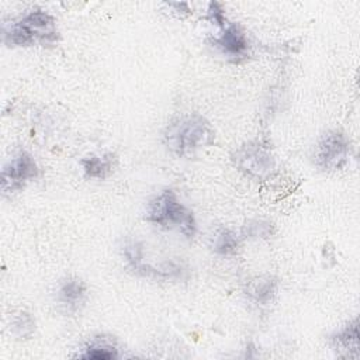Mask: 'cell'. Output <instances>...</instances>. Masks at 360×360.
<instances>
[{
    "instance_id": "1",
    "label": "cell",
    "mask_w": 360,
    "mask_h": 360,
    "mask_svg": "<svg viewBox=\"0 0 360 360\" xmlns=\"http://www.w3.org/2000/svg\"><path fill=\"white\" fill-rule=\"evenodd\" d=\"M214 139V129L201 115H183L169 124L165 132L167 148L179 156L193 155L200 148L210 145Z\"/></svg>"
},
{
    "instance_id": "16",
    "label": "cell",
    "mask_w": 360,
    "mask_h": 360,
    "mask_svg": "<svg viewBox=\"0 0 360 360\" xmlns=\"http://www.w3.org/2000/svg\"><path fill=\"white\" fill-rule=\"evenodd\" d=\"M243 233L246 236H269L271 233V226L269 222H263V221H256L253 224H249L245 226Z\"/></svg>"
},
{
    "instance_id": "2",
    "label": "cell",
    "mask_w": 360,
    "mask_h": 360,
    "mask_svg": "<svg viewBox=\"0 0 360 360\" xmlns=\"http://www.w3.org/2000/svg\"><path fill=\"white\" fill-rule=\"evenodd\" d=\"M58 38L56 20L44 10H32L4 30V42L15 46L52 45Z\"/></svg>"
},
{
    "instance_id": "9",
    "label": "cell",
    "mask_w": 360,
    "mask_h": 360,
    "mask_svg": "<svg viewBox=\"0 0 360 360\" xmlns=\"http://www.w3.org/2000/svg\"><path fill=\"white\" fill-rule=\"evenodd\" d=\"M86 284L80 278H66L58 290V301L69 311H76L86 298Z\"/></svg>"
},
{
    "instance_id": "12",
    "label": "cell",
    "mask_w": 360,
    "mask_h": 360,
    "mask_svg": "<svg viewBox=\"0 0 360 360\" xmlns=\"http://www.w3.org/2000/svg\"><path fill=\"white\" fill-rule=\"evenodd\" d=\"M332 345L338 350H343L346 353H354L359 352V322L354 319L353 322H349L346 326L339 329L336 333L330 338Z\"/></svg>"
},
{
    "instance_id": "11",
    "label": "cell",
    "mask_w": 360,
    "mask_h": 360,
    "mask_svg": "<svg viewBox=\"0 0 360 360\" xmlns=\"http://www.w3.org/2000/svg\"><path fill=\"white\" fill-rule=\"evenodd\" d=\"M277 291V281L270 276H259L249 281L246 294L256 302L269 304Z\"/></svg>"
},
{
    "instance_id": "4",
    "label": "cell",
    "mask_w": 360,
    "mask_h": 360,
    "mask_svg": "<svg viewBox=\"0 0 360 360\" xmlns=\"http://www.w3.org/2000/svg\"><path fill=\"white\" fill-rule=\"evenodd\" d=\"M350 156V142L345 134L332 131L323 135L315 152V163L325 172L342 169Z\"/></svg>"
},
{
    "instance_id": "7",
    "label": "cell",
    "mask_w": 360,
    "mask_h": 360,
    "mask_svg": "<svg viewBox=\"0 0 360 360\" xmlns=\"http://www.w3.org/2000/svg\"><path fill=\"white\" fill-rule=\"evenodd\" d=\"M124 256L134 271L145 274V276H150V277H156V278H177V277H181V274H183L181 266H179L173 262L162 263L159 267L145 263L142 243H139L136 240L125 243Z\"/></svg>"
},
{
    "instance_id": "3",
    "label": "cell",
    "mask_w": 360,
    "mask_h": 360,
    "mask_svg": "<svg viewBox=\"0 0 360 360\" xmlns=\"http://www.w3.org/2000/svg\"><path fill=\"white\" fill-rule=\"evenodd\" d=\"M146 219L162 228H177L187 238H193L197 229L193 212L177 200L172 190L162 191L149 202Z\"/></svg>"
},
{
    "instance_id": "14",
    "label": "cell",
    "mask_w": 360,
    "mask_h": 360,
    "mask_svg": "<svg viewBox=\"0 0 360 360\" xmlns=\"http://www.w3.org/2000/svg\"><path fill=\"white\" fill-rule=\"evenodd\" d=\"M239 238L231 229H219L217 231L212 242V249L219 255H233L238 252Z\"/></svg>"
},
{
    "instance_id": "6",
    "label": "cell",
    "mask_w": 360,
    "mask_h": 360,
    "mask_svg": "<svg viewBox=\"0 0 360 360\" xmlns=\"http://www.w3.org/2000/svg\"><path fill=\"white\" fill-rule=\"evenodd\" d=\"M37 176L38 166L34 158L28 152L21 150L3 167L1 191L6 194L20 190L27 181L34 180Z\"/></svg>"
},
{
    "instance_id": "13",
    "label": "cell",
    "mask_w": 360,
    "mask_h": 360,
    "mask_svg": "<svg viewBox=\"0 0 360 360\" xmlns=\"http://www.w3.org/2000/svg\"><path fill=\"white\" fill-rule=\"evenodd\" d=\"M80 357L96 359V360H111L118 357V352L112 340L107 338H97L84 349V353H82Z\"/></svg>"
},
{
    "instance_id": "5",
    "label": "cell",
    "mask_w": 360,
    "mask_h": 360,
    "mask_svg": "<svg viewBox=\"0 0 360 360\" xmlns=\"http://www.w3.org/2000/svg\"><path fill=\"white\" fill-rule=\"evenodd\" d=\"M236 166L252 177H266L274 169V159L269 148L255 142L242 146L235 155Z\"/></svg>"
},
{
    "instance_id": "8",
    "label": "cell",
    "mask_w": 360,
    "mask_h": 360,
    "mask_svg": "<svg viewBox=\"0 0 360 360\" xmlns=\"http://www.w3.org/2000/svg\"><path fill=\"white\" fill-rule=\"evenodd\" d=\"M215 46H218L225 55L232 59L243 58L248 53V39L243 31L233 22H226L219 27V34L214 38Z\"/></svg>"
},
{
    "instance_id": "10",
    "label": "cell",
    "mask_w": 360,
    "mask_h": 360,
    "mask_svg": "<svg viewBox=\"0 0 360 360\" xmlns=\"http://www.w3.org/2000/svg\"><path fill=\"white\" fill-rule=\"evenodd\" d=\"M82 167L87 177L90 179H105L111 174L115 166V156L112 153H105L103 156L90 155L82 159Z\"/></svg>"
},
{
    "instance_id": "15",
    "label": "cell",
    "mask_w": 360,
    "mask_h": 360,
    "mask_svg": "<svg viewBox=\"0 0 360 360\" xmlns=\"http://www.w3.org/2000/svg\"><path fill=\"white\" fill-rule=\"evenodd\" d=\"M13 332L20 338L30 336L35 329V321L28 312H20L13 318Z\"/></svg>"
}]
</instances>
